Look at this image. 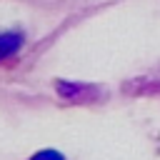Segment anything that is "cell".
<instances>
[{"mask_svg":"<svg viewBox=\"0 0 160 160\" xmlns=\"http://www.w3.org/2000/svg\"><path fill=\"white\" fill-rule=\"evenodd\" d=\"M30 160H65L58 150H40V152H35Z\"/></svg>","mask_w":160,"mask_h":160,"instance_id":"obj_2","label":"cell"},{"mask_svg":"<svg viewBox=\"0 0 160 160\" xmlns=\"http://www.w3.org/2000/svg\"><path fill=\"white\" fill-rule=\"evenodd\" d=\"M22 45V35L20 32H0V60L15 55Z\"/></svg>","mask_w":160,"mask_h":160,"instance_id":"obj_1","label":"cell"}]
</instances>
